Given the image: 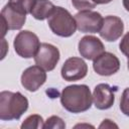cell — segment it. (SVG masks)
Segmentation results:
<instances>
[{"instance_id":"7","label":"cell","mask_w":129,"mask_h":129,"mask_svg":"<svg viewBox=\"0 0 129 129\" xmlns=\"http://www.w3.org/2000/svg\"><path fill=\"white\" fill-rule=\"evenodd\" d=\"M88 73V66L81 57L73 56L68 58L61 67V78L68 82H75L84 79Z\"/></svg>"},{"instance_id":"22","label":"cell","mask_w":129,"mask_h":129,"mask_svg":"<svg viewBox=\"0 0 129 129\" xmlns=\"http://www.w3.org/2000/svg\"><path fill=\"white\" fill-rule=\"evenodd\" d=\"M96 5H99V4H108L110 3L112 0H92Z\"/></svg>"},{"instance_id":"6","label":"cell","mask_w":129,"mask_h":129,"mask_svg":"<svg viewBox=\"0 0 129 129\" xmlns=\"http://www.w3.org/2000/svg\"><path fill=\"white\" fill-rule=\"evenodd\" d=\"M59 57L60 53L56 46L50 43L43 42L40 44L34 56V61L37 66H39L46 72H50L56 67Z\"/></svg>"},{"instance_id":"3","label":"cell","mask_w":129,"mask_h":129,"mask_svg":"<svg viewBox=\"0 0 129 129\" xmlns=\"http://www.w3.org/2000/svg\"><path fill=\"white\" fill-rule=\"evenodd\" d=\"M47 24L50 30L60 37H70L78 29L75 17L60 6H55L53 12L47 18Z\"/></svg>"},{"instance_id":"17","label":"cell","mask_w":129,"mask_h":129,"mask_svg":"<svg viewBox=\"0 0 129 129\" xmlns=\"http://www.w3.org/2000/svg\"><path fill=\"white\" fill-rule=\"evenodd\" d=\"M43 128L45 129H64L66 123L63 120L57 116H50L45 122Z\"/></svg>"},{"instance_id":"16","label":"cell","mask_w":129,"mask_h":129,"mask_svg":"<svg viewBox=\"0 0 129 129\" xmlns=\"http://www.w3.org/2000/svg\"><path fill=\"white\" fill-rule=\"evenodd\" d=\"M44 121L40 115L33 114L28 116L21 124V129H40L43 128Z\"/></svg>"},{"instance_id":"15","label":"cell","mask_w":129,"mask_h":129,"mask_svg":"<svg viewBox=\"0 0 129 129\" xmlns=\"http://www.w3.org/2000/svg\"><path fill=\"white\" fill-rule=\"evenodd\" d=\"M35 2L36 0H8L7 4L17 12L27 15L31 13Z\"/></svg>"},{"instance_id":"8","label":"cell","mask_w":129,"mask_h":129,"mask_svg":"<svg viewBox=\"0 0 129 129\" xmlns=\"http://www.w3.org/2000/svg\"><path fill=\"white\" fill-rule=\"evenodd\" d=\"M46 81V73L45 70L40 68L39 66H32L23 71L21 75V85L22 87L29 91L35 92L37 91Z\"/></svg>"},{"instance_id":"21","label":"cell","mask_w":129,"mask_h":129,"mask_svg":"<svg viewBox=\"0 0 129 129\" xmlns=\"http://www.w3.org/2000/svg\"><path fill=\"white\" fill-rule=\"evenodd\" d=\"M100 128H111V127H118L116 124H114L111 120H109V119H105V120H103V123L99 126Z\"/></svg>"},{"instance_id":"14","label":"cell","mask_w":129,"mask_h":129,"mask_svg":"<svg viewBox=\"0 0 129 129\" xmlns=\"http://www.w3.org/2000/svg\"><path fill=\"white\" fill-rule=\"evenodd\" d=\"M54 8L55 6L49 0H36L30 14L37 20H44L51 15Z\"/></svg>"},{"instance_id":"2","label":"cell","mask_w":129,"mask_h":129,"mask_svg":"<svg viewBox=\"0 0 129 129\" xmlns=\"http://www.w3.org/2000/svg\"><path fill=\"white\" fill-rule=\"evenodd\" d=\"M28 109V100L20 92L2 91L0 93V119L18 120Z\"/></svg>"},{"instance_id":"1","label":"cell","mask_w":129,"mask_h":129,"mask_svg":"<svg viewBox=\"0 0 129 129\" xmlns=\"http://www.w3.org/2000/svg\"><path fill=\"white\" fill-rule=\"evenodd\" d=\"M93 102V96L87 85H71L66 87L60 94L62 107L71 113L88 111Z\"/></svg>"},{"instance_id":"9","label":"cell","mask_w":129,"mask_h":129,"mask_svg":"<svg viewBox=\"0 0 129 129\" xmlns=\"http://www.w3.org/2000/svg\"><path fill=\"white\" fill-rule=\"evenodd\" d=\"M93 69L100 76H112L119 71L120 60L114 53L104 51L94 59Z\"/></svg>"},{"instance_id":"11","label":"cell","mask_w":129,"mask_h":129,"mask_svg":"<svg viewBox=\"0 0 129 129\" xmlns=\"http://www.w3.org/2000/svg\"><path fill=\"white\" fill-rule=\"evenodd\" d=\"M78 48L81 56L89 60H94L105 51L103 42L94 35H86L82 37L79 41Z\"/></svg>"},{"instance_id":"20","label":"cell","mask_w":129,"mask_h":129,"mask_svg":"<svg viewBox=\"0 0 129 129\" xmlns=\"http://www.w3.org/2000/svg\"><path fill=\"white\" fill-rule=\"evenodd\" d=\"M119 48H120L121 52L129 58V31L121 39L120 44H119Z\"/></svg>"},{"instance_id":"23","label":"cell","mask_w":129,"mask_h":129,"mask_svg":"<svg viewBox=\"0 0 129 129\" xmlns=\"http://www.w3.org/2000/svg\"><path fill=\"white\" fill-rule=\"evenodd\" d=\"M123 6L129 12V0H123Z\"/></svg>"},{"instance_id":"4","label":"cell","mask_w":129,"mask_h":129,"mask_svg":"<svg viewBox=\"0 0 129 129\" xmlns=\"http://www.w3.org/2000/svg\"><path fill=\"white\" fill-rule=\"evenodd\" d=\"M40 44L38 36L29 30H21L18 32L13 42L15 52L23 58L34 57Z\"/></svg>"},{"instance_id":"12","label":"cell","mask_w":129,"mask_h":129,"mask_svg":"<svg viewBox=\"0 0 129 129\" xmlns=\"http://www.w3.org/2000/svg\"><path fill=\"white\" fill-rule=\"evenodd\" d=\"M124 31V23L122 19L118 16L109 15L104 18L103 25L99 31L100 36L106 41L112 42L116 41L121 37Z\"/></svg>"},{"instance_id":"10","label":"cell","mask_w":129,"mask_h":129,"mask_svg":"<svg viewBox=\"0 0 129 129\" xmlns=\"http://www.w3.org/2000/svg\"><path fill=\"white\" fill-rule=\"evenodd\" d=\"M1 26H2V35L4 36L7 30H18L20 29L26 20V15L17 12L12 9L8 4H6L0 14Z\"/></svg>"},{"instance_id":"18","label":"cell","mask_w":129,"mask_h":129,"mask_svg":"<svg viewBox=\"0 0 129 129\" xmlns=\"http://www.w3.org/2000/svg\"><path fill=\"white\" fill-rule=\"evenodd\" d=\"M72 4L79 11L92 10L96 7V4L92 0H72Z\"/></svg>"},{"instance_id":"13","label":"cell","mask_w":129,"mask_h":129,"mask_svg":"<svg viewBox=\"0 0 129 129\" xmlns=\"http://www.w3.org/2000/svg\"><path fill=\"white\" fill-rule=\"evenodd\" d=\"M116 87H111L108 84H99L93 92V102L97 109L107 110L114 105Z\"/></svg>"},{"instance_id":"24","label":"cell","mask_w":129,"mask_h":129,"mask_svg":"<svg viewBox=\"0 0 129 129\" xmlns=\"http://www.w3.org/2000/svg\"><path fill=\"white\" fill-rule=\"evenodd\" d=\"M127 67H128V70H129V58H128V61H127Z\"/></svg>"},{"instance_id":"19","label":"cell","mask_w":129,"mask_h":129,"mask_svg":"<svg viewBox=\"0 0 129 129\" xmlns=\"http://www.w3.org/2000/svg\"><path fill=\"white\" fill-rule=\"evenodd\" d=\"M120 110L125 116L129 117V88H126L122 93L120 100Z\"/></svg>"},{"instance_id":"5","label":"cell","mask_w":129,"mask_h":129,"mask_svg":"<svg viewBox=\"0 0 129 129\" xmlns=\"http://www.w3.org/2000/svg\"><path fill=\"white\" fill-rule=\"evenodd\" d=\"M77 28L84 33H96L102 28L104 18L99 12L92 10L80 11L75 15Z\"/></svg>"}]
</instances>
